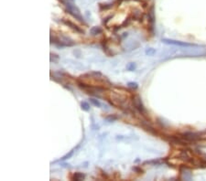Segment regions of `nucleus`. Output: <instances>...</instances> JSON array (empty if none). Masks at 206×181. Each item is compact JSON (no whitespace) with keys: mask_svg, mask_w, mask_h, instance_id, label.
Instances as JSON below:
<instances>
[{"mask_svg":"<svg viewBox=\"0 0 206 181\" xmlns=\"http://www.w3.org/2000/svg\"><path fill=\"white\" fill-rule=\"evenodd\" d=\"M90 102H91L92 103H93V104L94 106H96V107H100V106H101L100 103H99V102H98L97 100H95V99H93V98L90 99Z\"/></svg>","mask_w":206,"mask_h":181,"instance_id":"nucleus-8","label":"nucleus"},{"mask_svg":"<svg viewBox=\"0 0 206 181\" xmlns=\"http://www.w3.org/2000/svg\"><path fill=\"white\" fill-rule=\"evenodd\" d=\"M63 23H64V24H66V25L70 26L71 28H73V29L76 30L77 32H79V33H83V31L82 29H81V28H79L78 27H77V26L74 25V24H73V23H72L71 21H66V20H63Z\"/></svg>","mask_w":206,"mask_h":181,"instance_id":"nucleus-4","label":"nucleus"},{"mask_svg":"<svg viewBox=\"0 0 206 181\" xmlns=\"http://www.w3.org/2000/svg\"><path fill=\"white\" fill-rule=\"evenodd\" d=\"M73 151H74V149H73V150L71 151L70 153L68 154V155H66L65 156H63L62 158H61V160H65V159H67V158H70L71 156H73Z\"/></svg>","mask_w":206,"mask_h":181,"instance_id":"nucleus-9","label":"nucleus"},{"mask_svg":"<svg viewBox=\"0 0 206 181\" xmlns=\"http://www.w3.org/2000/svg\"><path fill=\"white\" fill-rule=\"evenodd\" d=\"M73 178L75 180H82V179L84 178V175L82 173H75L74 176H73Z\"/></svg>","mask_w":206,"mask_h":181,"instance_id":"nucleus-6","label":"nucleus"},{"mask_svg":"<svg viewBox=\"0 0 206 181\" xmlns=\"http://www.w3.org/2000/svg\"><path fill=\"white\" fill-rule=\"evenodd\" d=\"M101 32H102V28L100 27H93V28H91V34L92 35H97Z\"/></svg>","mask_w":206,"mask_h":181,"instance_id":"nucleus-5","label":"nucleus"},{"mask_svg":"<svg viewBox=\"0 0 206 181\" xmlns=\"http://www.w3.org/2000/svg\"><path fill=\"white\" fill-rule=\"evenodd\" d=\"M162 42L167 43V44H172V45H179V46H187V47H190V46H193L191 44H189V43H183V42H180V41H176V40H170V39H162Z\"/></svg>","mask_w":206,"mask_h":181,"instance_id":"nucleus-2","label":"nucleus"},{"mask_svg":"<svg viewBox=\"0 0 206 181\" xmlns=\"http://www.w3.org/2000/svg\"><path fill=\"white\" fill-rule=\"evenodd\" d=\"M63 4L65 5V7L67 8V11H68L70 14H72L74 18H77V19L80 20V21H83V18H82V16H81L80 14V11H79V9L76 8V7H74L73 5L70 4L69 2H63Z\"/></svg>","mask_w":206,"mask_h":181,"instance_id":"nucleus-1","label":"nucleus"},{"mask_svg":"<svg viewBox=\"0 0 206 181\" xmlns=\"http://www.w3.org/2000/svg\"><path fill=\"white\" fill-rule=\"evenodd\" d=\"M128 86H129V87H132V88H138V84H136V83L129 82L128 83Z\"/></svg>","mask_w":206,"mask_h":181,"instance_id":"nucleus-10","label":"nucleus"},{"mask_svg":"<svg viewBox=\"0 0 206 181\" xmlns=\"http://www.w3.org/2000/svg\"><path fill=\"white\" fill-rule=\"evenodd\" d=\"M133 103H134L135 107H136L139 112H143L144 108H143V105H142V103H141V100L140 98H139V96H136V97L134 98Z\"/></svg>","mask_w":206,"mask_h":181,"instance_id":"nucleus-3","label":"nucleus"},{"mask_svg":"<svg viewBox=\"0 0 206 181\" xmlns=\"http://www.w3.org/2000/svg\"><path fill=\"white\" fill-rule=\"evenodd\" d=\"M81 106H82V108L84 111H89V109H90V106H89V104L86 103V102H83L82 104H81Z\"/></svg>","mask_w":206,"mask_h":181,"instance_id":"nucleus-7","label":"nucleus"}]
</instances>
